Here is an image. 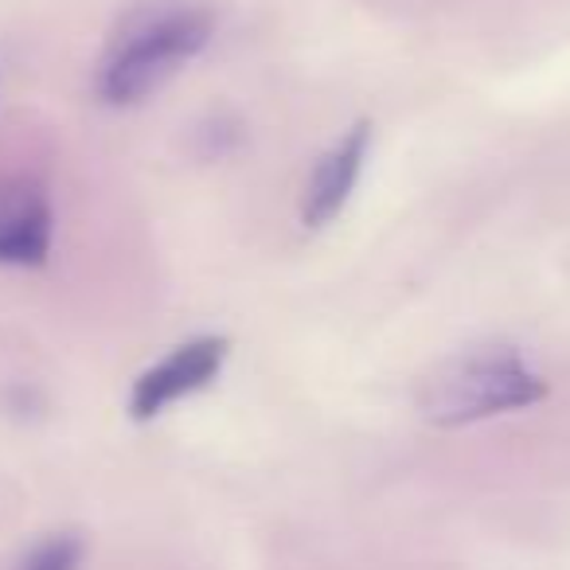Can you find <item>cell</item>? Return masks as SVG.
Listing matches in <instances>:
<instances>
[{
    "mask_svg": "<svg viewBox=\"0 0 570 570\" xmlns=\"http://www.w3.org/2000/svg\"><path fill=\"white\" fill-rule=\"evenodd\" d=\"M215 17L199 0H145L114 24L98 59V98L106 106H137L204 56Z\"/></svg>",
    "mask_w": 570,
    "mask_h": 570,
    "instance_id": "obj_1",
    "label": "cell"
},
{
    "mask_svg": "<svg viewBox=\"0 0 570 570\" xmlns=\"http://www.w3.org/2000/svg\"><path fill=\"white\" fill-rule=\"evenodd\" d=\"M547 399V380L528 364V356L508 344L465 348L442 360L419 383V411L426 422L445 430L473 426L497 414L528 411Z\"/></svg>",
    "mask_w": 570,
    "mask_h": 570,
    "instance_id": "obj_2",
    "label": "cell"
},
{
    "mask_svg": "<svg viewBox=\"0 0 570 570\" xmlns=\"http://www.w3.org/2000/svg\"><path fill=\"white\" fill-rule=\"evenodd\" d=\"M230 356L227 336H191V341L176 344L168 356L149 364L129 387V419L153 422L180 399H191L207 391L223 375Z\"/></svg>",
    "mask_w": 570,
    "mask_h": 570,
    "instance_id": "obj_3",
    "label": "cell"
},
{
    "mask_svg": "<svg viewBox=\"0 0 570 570\" xmlns=\"http://www.w3.org/2000/svg\"><path fill=\"white\" fill-rule=\"evenodd\" d=\"M56 243V207L40 180H0V266H43Z\"/></svg>",
    "mask_w": 570,
    "mask_h": 570,
    "instance_id": "obj_4",
    "label": "cell"
},
{
    "mask_svg": "<svg viewBox=\"0 0 570 570\" xmlns=\"http://www.w3.org/2000/svg\"><path fill=\"white\" fill-rule=\"evenodd\" d=\"M372 149V121H356L348 126L313 165L309 180H305L302 196V223L309 230H321L348 207L352 191H356L360 176H364V160Z\"/></svg>",
    "mask_w": 570,
    "mask_h": 570,
    "instance_id": "obj_5",
    "label": "cell"
},
{
    "mask_svg": "<svg viewBox=\"0 0 570 570\" xmlns=\"http://www.w3.org/2000/svg\"><path fill=\"white\" fill-rule=\"evenodd\" d=\"M82 559H87V543L79 531H51L36 539L12 570H82Z\"/></svg>",
    "mask_w": 570,
    "mask_h": 570,
    "instance_id": "obj_6",
    "label": "cell"
}]
</instances>
